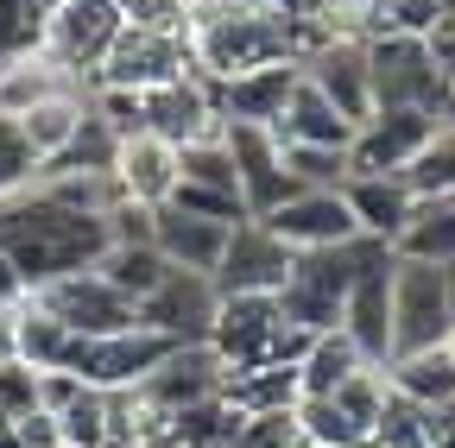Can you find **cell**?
Masks as SVG:
<instances>
[{
	"instance_id": "6da1fadb",
	"label": "cell",
	"mask_w": 455,
	"mask_h": 448,
	"mask_svg": "<svg viewBox=\"0 0 455 448\" xmlns=\"http://www.w3.org/2000/svg\"><path fill=\"white\" fill-rule=\"evenodd\" d=\"M190 70L203 83H228V76H247V70H266V64H298L291 51V20L272 13V7H253V13H221V7H196L190 0Z\"/></svg>"
},
{
	"instance_id": "7a4b0ae2",
	"label": "cell",
	"mask_w": 455,
	"mask_h": 448,
	"mask_svg": "<svg viewBox=\"0 0 455 448\" xmlns=\"http://www.w3.org/2000/svg\"><path fill=\"white\" fill-rule=\"evenodd\" d=\"M386 253H392V247H386V240H367V234L341 240V247L298 253V259H291V278H284V291H278V316L291 322V328H304V334L335 328L348 285H355L373 259H386Z\"/></svg>"
},
{
	"instance_id": "3957f363",
	"label": "cell",
	"mask_w": 455,
	"mask_h": 448,
	"mask_svg": "<svg viewBox=\"0 0 455 448\" xmlns=\"http://www.w3.org/2000/svg\"><path fill=\"white\" fill-rule=\"evenodd\" d=\"M203 342H209V354L228 373H241V366H266V360L298 366L304 348H310V334L278 316V297H221Z\"/></svg>"
},
{
	"instance_id": "277c9868",
	"label": "cell",
	"mask_w": 455,
	"mask_h": 448,
	"mask_svg": "<svg viewBox=\"0 0 455 448\" xmlns=\"http://www.w3.org/2000/svg\"><path fill=\"white\" fill-rule=\"evenodd\" d=\"M367 76H373V107H424V114L455 121V95L443 89L424 38H411V32H373L367 38Z\"/></svg>"
},
{
	"instance_id": "5b68a950",
	"label": "cell",
	"mask_w": 455,
	"mask_h": 448,
	"mask_svg": "<svg viewBox=\"0 0 455 448\" xmlns=\"http://www.w3.org/2000/svg\"><path fill=\"white\" fill-rule=\"evenodd\" d=\"M455 322L449 278L430 259H392V360L436 348Z\"/></svg>"
},
{
	"instance_id": "8992f818",
	"label": "cell",
	"mask_w": 455,
	"mask_h": 448,
	"mask_svg": "<svg viewBox=\"0 0 455 448\" xmlns=\"http://www.w3.org/2000/svg\"><path fill=\"white\" fill-rule=\"evenodd\" d=\"M436 127L443 114H424V107H373L348 139V177H405Z\"/></svg>"
},
{
	"instance_id": "52a82bcc",
	"label": "cell",
	"mask_w": 455,
	"mask_h": 448,
	"mask_svg": "<svg viewBox=\"0 0 455 448\" xmlns=\"http://www.w3.org/2000/svg\"><path fill=\"white\" fill-rule=\"evenodd\" d=\"M171 348H178V342L146 334V328H127V334H76L57 373H76V379L95 385V391H133Z\"/></svg>"
},
{
	"instance_id": "ba28073f",
	"label": "cell",
	"mask_w": 455,
	"mask_h": 448,
	"mask_svg": "<svg viewBox=\"0 0 455 448\" xmlns=\"http://www.w3.org/2000/svg\"><path fill=\"white\" fill-rule=\"evenodd\" d=\"M121 26H127L121 0H57L51 20H44V51H51L70 76L95 83V70H101V58H108V44L121 38Z\"/></svg>"
},
{
	"instance_id": "9c48e42d",
	"label": "cell",
	"mask_w": 455,
	"mask_h": 448,
	"mask_svg": "<svg viewBox=\"0 0 455 448\" xmlns=\"http://www.w3.org/2000/svg\"><path fill=\"white\" fill-rule=\"evenodd\" d=\"M178 76H190V44L184 38H164V32H146V26H121V38L108 44V58H101L89 89L146 95V89L178 83Z\"/></svg>"
},
{
	"instance_id": "30bf717a",
	"label": "cell",
	"mask_w": 455,
	"mask_h": 448,
	"mask_svg": "<svg viewBox=\"0 0 455 448\" xmlns=\"http://www.w3.org/2000/svg\"><path fill=\"white\" fill-rule=\"evenodd\" d=\"M215 278H203V271H171L164 265V278L133 303V328H146V334H164V342H203L209 334V322H215Z\"/></svg>"
},
{
	"instance_id": "8fae6325",
	"label": "cell",
	"mask_w": 455,
	"mask_h": 448,
	"mask_svg": "<svg viewBox=\"0 0 455 448\" xmlns=\"http://www.w3.org/2000/svg\"><path fill=\"white\" fill-rule=\"evenodd\" d=\"M291 247H284L266 221H241L221 247V265H215V297H278L284 278H291Z\"/></svg>"
},
{
	"instance_id": "7c38bea8",
	"label": "cell",
	"mask_w": 455,
	"mask_h": 448,
	"mask_svg": "<svg viewBox=\"0 0 455 448\" xmlns=\"http://www.w3.org/2000/svg\"><path fill=\"white\" fill-rule=\"evenodd\" d=\"M304 70V83L335 107L348 127H361L367 114H373V76H367V38H341V32H329L310 58L298 64Z\"/></svg>"
},
{
	"instance_id": "4fadbf2b",
	"label": "cell",
	"mask_w": 455,
	"mask_h": 448,
	"mask_svg": "<svg viewBox=\"0 0 455 448\" xmlns=\"http://www.w3.org/2000/svg\"><path fill=\"white\" fill-rule=\"evenodd\" d=\"M44 316H57L70 334H127L133 328V303L121 291H108L95 271H70V278H51V285L26 291Z\"/></svg>"
},
{
	"instance_id": "5bb4252c",
	"label": "cell",
	"mask_w": 455,
	"mask_h": 448,
	"mask_svg": "<svg viewBox=\"0 0 455 448\" xmlns=\"http://www.w3.org/2000/svg\"><path fill=\"white\" fill-rule=\"evenodd\" d=\"M221 145H228V158H235V177H241L247 221L272 215L284 196H298V184L284 177V158H278L272 127H241V121H221Z\"/></svg>"
},
{
	"instance_id": "9a60e30c",
	"label": "cell",
	"mask_w": 455,
	"mask_h": 448,
	"mask_svg": "<svg viewBox=\"0 0 455 448\" xmlns=\"http://www.w3.org/2000/svg\"><path fill=\"white\" fill-rule=\"evenodd\" d=\"M140 127H146V133H158V139H171V145H190V139L221 133L215 89H209L196 70H190V76H178V83L146 89V95H140Z\"/></svg>"
},
{
	"instance_id": "2e32d148",
	"label": "cell",
	"mask_w": 455,
	"mask_h": 448,
	"mask_svg": "<svg viewBox=\"0 0 455 448\" xmlns=\"http://www.w3.org/2000/svg\"><path fill=\"white\" fill-rule=\"evenodd\" d=\"M392 259L398 253H386V259H373L355 285H348V297H341V334L361 348V360L367 366H386L392 360Z\"/></svg>"
},
{
	"instance_id": "e0dca14e",
	"label": "cell",
	"mask_w": 455,
	"mask_h": 448,
	"mask_svg": "<svg viewBox=\"0 0 455 448\" xmlns=\"http://www.w3.org/2000/svg\"><path fill=\"white\" fill-rule=\"evenodd\" d=\"M266 228L291 247V253H316V247H341V240H355V215L348 202H341V190H298V196H284L272 215H259Z\"/></svg>"
},
{
	"instance_id": "ac0fdd59",
	"label": "cell",
	"mask_w": 455,
	"mask_h": 448,
	"mask_svg": "<svg viewBox=\"0 0 455 448\" xmlns=\"http://www.w3.org/2000/svg\"><path fill=\"white\" fill-rule=\"evenodd\" d=\"M221 379H228V366L209 354V342H184V348H171V354H164V360L140 379V398H152L164 417H178L184 405L215 398Z\"/></svg>"
},
{
	"instance_id": "d6986e66",
	"label": "cell",
	"mask_w": 455,
	"mask_h": 448,
	"mask_svg": "<svg viewBox=\"0 0 455 448\" xmlns=\"http://www.w3.org/2000/svg\"><path fill=\"white\" fill-rule=\"evenodd\" d=\"M298 64H266V70H247V76H228V83H209L215 89V114L221 121H241V127H278L284 101L298 89Z\"/></svg>"
},
{
	"instance_id": "ffe728a7",
	"label": "cell",
	"mask_w": 455,
	"mask_h": 448,
	"mask_svg": "<svg viewBox=\"0 0 455 448\" xmlns=\"http://www.w3.org/2000/svg\"><path fill=\"white\" fill-rule=\"evenodd\" d=\"M114 184H121L127 202L164 208L171 190H178V145L158 139V133H121V152H114Z\"/></svg>"
},
{
	"instance_id": "44dd1931",
	"label": "cell",
	"mask_w": 455,
	"mask_h": 448,
	"mask_svg": "<svg viewBox=\"0 0 455 448\" xmlns=\"http://www.w3.org/2000/svg\"><path fill=\"white\" fill-rule=\"evenodd\" d=\"M241 228V221H235ZM235 228H221V221H203V215H184V208H158L152 215V247H158V259L171 265V271H203V278H215V265H221V247H228V234Z\"/></svg>"
},
{
	"instance_id": "7402d4cb",
	"label": "cell",
	"mask_w": 455,
	"mask_h": 448,
	"mask_svg": "<svg viewBox=\"0 0 455 448\" xmlns=\"http://www.w3.org/2000/svg\"><path fill=\"white\" fill-rule=\"evenodd\" d=\"M64 95H89V83L70 76L51 51H26V58L0 64V121H20L44 101H64Z\"/></svg>"
},
{
	"instance_id": "603a6c76",
	"label": "cell",
	"mask_w": 455,
	"mask_h": 448,
	"mask_svg": "<svg viewBox=\"0 0 455 448\" xmlns=\"http://www.w3.org/2000/svg\"><path fill=\"white\" fill-rule=\"evenodd\" d=\"M341 202H348V215H355V234L386 240V247L405 234V221L418 208L405 177H348V184H341Z\"/></svg>"
},
{
	"instance_id": "cb8c5ba5",
	"label": "cell",
	"mask_w": 455,
	"mask_h": 448,
	"mask_svg": "<svg viewBox=\"0 0 455 448\" xmlns=\"http://www.w3.org/2000/svg\"><path fill=\"white\" fill-rule=\"evenodd\" d=\"M272 139H278V145H329V152H348L355 127L341 121L335 107H329V101L298 76V89H291V101H284V114H278Z\"/></svg>"
},
{
	"instance_id": "d4e9b609",
	"label": "cell",
	"mask_w": 455,
	"mask_h": 448,
	"mask_svg": "<svg viewBox=\"0 0 455 448\" xmlns=\"http://www.w3.org/2000/svg\"><path fill=\"white\" fill-rule=\"evenodd\" d=\"M221 398L235 405L241 417H266V411H291L304 391H298V366L266 360V366H241L221 379Z\"/></svg>"
},
{
	"instance_id": "484cf974",
	"label": "cell",
	"mask_w": 455,
	"mask_h": 448,
	"mask_svg": "<svg viewBox=\"0 0 455 448\" xmlns=\"http://www.w3.org/2000/svg\"><path fill=\"white\" fill-rule=\"evenodd\" d=\"M361 366H367V360H361V348L348 342V334H341V328H323V334H310V348H304V360H298V391H304V398H335V391L348 385Z\"/></svg>"
},
{
	"instance_id": "4316f807",
	"label": "cell",
	"mask_w": 455,
	"mask_h": 448,
	"mask_svg": "<svg viewBox=\"0 0 455 448\" xmlns=\"http://www.w3.org/2000/svg\"><path fill=\"white\" fill-rule=\"evenodd\" d=\"M398 259H430V265H449L455 259V190L449 196H418L405 234L392 240Z\"/></svg>"
},
{
	"instance_id": "83f0119b",
	"label": "cell",
	"mask_w": 455,
	"mask_h": 448,
	"mask_svg": "<svg viewBox=\"0 0 455 448\" xmlns=\"http://www.w3.org/2000/svg\"><path fill=\"white\" fill-rule=\"evenodd\" d=\"M386 385L398 391V398L424 405V411L455 405V366H449V354H443V348H424V354H398V360H386Z\"/></svg>"
},
{
	"instance_id": "f1b7e54d",
	"label": "cell",
	"mask_w": 455,
	"mask_h": 448,
	"mask_svg": "<svg viewBox=\"0 0 455 448\" xmlns=\"http://www.w3.org/2000/svg\"><path fill=\"white\" fill-rule=\"evenodd\" d=\"M114 152H121V133H114V127L95 114V101H89V114L76 121L70 145L38 164V184H44V177H76V171H114Z\"/></svg>"
},
{
	"instance_id": "f546056e",
	"label": "cell",
	"mask_w": 455,
	"mask_h": 448,
	"mask_svg": "<svg viewBox=\"0 0 455 448\" xmlns=\"http://www.w3.org/2000/svg\"><path fill=\"white\" fill-rule=\"evenodd\" d=\"M13 342H20V366H32V373H57L64 366V354H70V342L76 334L57 322V316H44L32 297H20V322H13Z\"/></svg>"
},
{
	"instance_id": "4dcf8cb0",
	"label": "cell",
	"mask_w": 455,
	"mask_h": 448,
	"mask_svg": "<svg viewBox=\"0 0 455 448\" xmlns=\"http://www.w3.org/2000/svg\"><path fill=\"white\" fill-rule=\"evenodd\" d=\"M83 114H89V95H64V101H44V107H32V114H20L13 127L26 133L32 158L44 164V158H57V152L70 145V133H76Z\"/></svg>"
},
{
	"instance_id": "1f68e13d",
	"label": "cell",
	"mask_w": 455,
	"mask_h": 448,
	"mask_svg": "<svg viewBox=\"0 0 455 448\" xmlns=\"http://www.w3.org/2000/svg\"><path fill=\"white\" fill-rule=\"evenodd\" d=\"M89 271L101 278L108 291H121L127 303H140V297L158 285V278H164V259H158V247H108Z\"/></svg>"
},
{
	"instance_id": "d6a6232c",
	"label": "cell",
	"mask_w": 455,
	"mask_h": 448,
	"mask_svg": "<svg viewBox=\"0 0 455 448\" xmlns=\"http://www.w3.org/2000/svg\"><path fill=\"white\" fill-rule=\"evenodd\" d=\"M241 411L235 405H228L221 398V391H215V398H203V405H184L178 417H171V436H178L184 448H228V442H235L241 436Z\"/></svg>"
},
{
	"instance_id": "836d02e7",
	"label": "cell",
	"mask_w": 455,
	"mask_h": 448,
	"mask_svg": "<svg viewBox=\"0 0 455 448\" xmlns=\"http://www.w3.org/2000/svg\"><path fill=\"white\" fill-rule=\"evenodd\" d=\"M178 184H196V190H221V196H241V177H235V158H228L221 133L178 145Z\"/></svg>"
},
{
	"instance_id": "e575fe53",
	"label": "cell",
	"mask_w": 455,
	"mask_h": 448,
	"mask_svg": "<svg viewBox=\"0 0 455 448\" xmlns=\"http://www.w3.org/2000/svg\"><path fill=\"white\" fill-rule=\"evenodd\" d=\"M291 417H298L304 448H367V436L335 411V398H298V405H291Z\"/></svg>"
},
{
	"instance_id": "d590c367",
	"label": "cell",
	"mask_w": 455,
	"mask_h": 448,
	"mask_svg": "<svg viewBox=\"0 0 455 448\" xmlns=\"http://www.w3.org/2000/svg\"><path fill=\"white\" fill-rule=\"evenodd\" d=\"M405 190H411V196H449V190H455V121H443L436 139L411 158Z\"/></svg>"
},
{
	"instance_id": "8d00e7d4",
	"label": "cell",
	"mask_w": 455,
	"mask_h": 448,
	"mask_svg": "<svg viewBox=\"0 0 455 448\" xmlns=\"http://www.w3.org/2000/svg\"><path fill=\"white\" fill-rule=\"evenodd\" d=\"M284 158V177L298 190H341L348 184V152H329V145H278Z\"/></svg>"
},
{
	"instance_id": "74e56055",
	"label": "cell",
	"mask_w": 455,
	"mask_h": 448,
	"mask_svg": "<svg viewBox=\"0 0 455 448\" xmlns=\"http://www.w3.org/2000/svg\"><path fill=\"white\" fill-rule=\"evenodd\" d=\"M386 391H392V385H386V366H361L348 385L335 391V411L367 436V448H373V423H379V411H386Z\"/></svg>"
},
{
	"instance_id": "f35d334b",
	"label": "cell",
	"mask_w": 455,
	"mask_h": 448,
	"mask_svg": "<svg viewBox=\"0 0 455 448\" xmlns=\"http://www.w3.org/2000/svg\"><path fill=\"white\" fill-rule=\"evenodd\" d=\"M57 442H64V448H101L108 442V391L83 385L76 405L57 411Z\"/></svg>"
},
{
	"instance_id": "ab89813d",
	"label": "cell",
	"mask_w": 455,
	"mask_h": 448,
	"mask_svg": "<svg viewBox=\"0 0 455 448\" xmlns=\"http://www.w3.org/2000/svg\"><path fill=\"white\" fill-rule=\"evenodd\" d=\"M44 0H0V64L26 58V51H44Z\"/></svg>"
},
{
	"instance_id": "60d3db41",
	"label": "cell",
	"mask_w": 455,
	"mask_h": 448,
	"mask_svg": "<svg viewBox=\"0 0 455 448\" xmlns=\"http://www.w3.org/2000/svg\"><path fill=\"white\" fill-rule=\"evenodd\" d=\"M373 448H424V405L386 391V411L373 423Z\"/></svg>"
},
{
	"instance_id": "b9f144b4",
	"label": "cell",
	"mask_w": 455,
	"mask_h": 448,
	"mask_svg": "<svg viewBox=\"0 0 455 448\" xmlns=\"http://www.w3.org/2000/svg\"><path fill=\"white\" fill-rule=\"evenodd\" d=\"M32 184H38V158H32L26 133L13 121H0V202L20 196V190H32Z\"/></svg>"
},
{
	"instance_id": "7bdbcfd3",
	"label": "cell",
	"mask_w": 455,
	"mask_h": 448,
	"mask_svg": "<svg viewBox=\"0 0 455 448\" xmlns=\"http://www.w3.org/2000/svg\"><path fill=\"white\" fill-rule=\"evenodd\" d=\"M127 26H146V32H164V38H184L190 32V0H121Z\"/></svg>"
},
{
	"instance_id": "ee69618b",
	"label": "cell",
	"mask_w": 455,
	"mask_h": 448,
	"mask_svg": "<svg viewBox=\"0 0 455 448\" xmlns=\"http://www.w3.org/2000/svg\"><path fill=\"white\" fill-rule=\"evenodd\" d=\"M228 448H304V436H298V417L291 411H266V417H247L241 436L228 442Z\"/></svg>"
},
{
	"instance_id": "f6af8a7d",
	"label": "cell",
	"mask_w": 455,
	"mask_h": 448,
	"mask_svg": "<svg viewBox=\"0 0 455 448\" xmlns=\"http://www.w3.org/2000/svg\"><path fill=\"white\" fill-rule=\"evenodd\" d=\"M152 215L146 202H114L101 215V228H108V247H152Z\"/></svg>"
},
{
	"instance_id": "bcb514c9",
	"label": "cell",
	"mask_w": 455,
	"mask_h": 448,
	"mask_svg": "<svg viewBox=\"0 0 455 448\" xmlns=\"http://www.w3.org/2000/svg\"><path fill=\"white\" fill-rule=\"evenodd\" d=\"M26 411H38V373L20 366V360H7V366H0V417L20 423Z\"/></svg>"
},
{
	"instance_id": "7dc6e473",
	"label": "cell",
	"mask_w": 455,
	"mask_h": 448,
	"mask_svg": "<svg viewBox=\"0 0 455 448\" xmlns=\"http://www.w3.org/2000/svg\"><path fill=\"white\" fill-rule=\"evenodd\" d=\"M424 44H430V64H436V76H443V89L455 95V20H436Z\"/></svg>"
},
{
	"instance_id": "c3c4849f",
	"label": "cell",
	"mask_w": 455,
	"mask_h": 448,
	"mask_svg": "<svg viewBox=\"0 0 455 448\" xmlns=\"http://www.w3.org/2000/svg\"><path fill=\"white\" fill-rule=\"evenodd\" d=\"M76 391H83V379L76 373H38V411H64V405H76Z\"/></svg>"
},
{
	"instance_id": "681fc988",
	"label": "cell",
	"mask_w": 455,
	"mask_h": 448,
	"mask_svg": "<svg viewBox=\"0 0 455 448\" xmlns=\"http://www.w3.org/2000/svg\"><path fill=\"white\" fill-rule=\"evenodd\" d=\"M13 442H20V448H64V442H57V417H51V411H26V417L13 423Z\"/></svg>"
},
{
	"instance_id": "f907efd6",
	"label": "cell",
	"mask_w": 455,
	"mask_h": 448,
	"mask_svg": "<svg viewBox=\"0 0 455 448\" xmlns=\"http://www.w3.org/2000/svg\"><path fill=\"white\" fill-rule=\"evenodd\" d=\"M424 448H455V405L424 411Z\"/></svg>"
},
{
	"instance_id": "816d5d0a",
	"label": "cell",
	"mask_w": 455,
	"mask_h": 448,
	"mask_svg": "<svg viewBox=\"0 0 455 448\" xmlns=\"http://www.w3.org/2000/svg\"><path fill=\"white\" fill-rule=\"evenodd\" d=\"M13 322H20V303H0V366L20 360V342H13Z\"/></svg>"
},
{
	"instance_id": "f5cc1de1",
	"label": "cell",
	"mask_w": 455,
	"mask_h": 448,
	"mask_svg": "<svg viewBox=\"0 0 455 448\" xmlns=\"http://www.w3.org/2000/svg\"><path fill=\"white\" fill-rule=\"evenodd\" d=\"M26 297V285H20V271H13V259L0 253V303H20Z\"/></svg>"
},
{
	"instance_id": "db71d44e",
	"label": "cell",
	"mask_w": 455,
	"mask_h": 448,
	"mask_svg": "<svg viewBox=\"0 0 455 448\" xmlns=\"http://www.w3.org/2000/svg\"><path fill=\"white\" fill-rule=\"evenodd\" d=\"M133 448H184V442L171 436V429H158V436H146V442H133Z\"/></svg>"
},
{
	"instance_id": "11a10c76",
	"label": "cell",
	"mask_w": 455,
	"mask_h": 448,
	"mask_svg": "<svg viewBox=\"0 0 455 448\" xmlns=\"http://www.w3.org/2000/svg\"><path fill=\"white\" fill-rule=\"evenodd\" d=\"M436 348H443V354H449V366H455V322H449V334H443Z\"/></svg>"
},
{
	"instance_id": "9f6ffc18",
	"label": "cell",
	"mask_w": 455,
	"mask_h": 448,
	"mask_svg": "<svg viewBox=\"0 0 455 448\" xmlns=\"http://www.w3.org/2000/svg\"><path fill=\"white\" fill-rule=\"evenodd\" d=\"M0 448H20V442H13V423H7V417H0Z\"/></svg>"
},
{
	"instance_id": "6f0895ef",
	"label": "cell",
	"mask_w": 455,
	"mask_h": 448,
	"mask_svg": "<svg viewBox=\"0 0 455 448\" xmlns=\"http://www.w3.org/2000/svg\"><path fill=\"white\" fill-rule=\"evenodd\" d=\"M443 278H449V303H455V259H449V265H443Z\"/></svg>"
},
{
	"instance_id": "680465c9",
	"label": "cell",
	"mask_w": 455,
	"mask_h": 448,
	"mask_svg": "<svg viewBox=\"0 0 455 448\" xmlns=\"http://www.w3.org/2000/svg\"><path fill=\"white\" fill-rule=\"evenodd\" d=\"M101 448H133V442H101Z\"/></svg>"
},
{
	"instance_id": "91938a15",
	"label": "cell",
	"mask_w": 455,
	"mask_h": 448,
	"mask_svg": "<svg viewBox=\"0 0 455 448\" xmlns=\"http://www.w3.org/2000/svg\"><path fill=\"white\" fill-rule=\"evenodd\" d=\"M44 7H57V0H44Z\"/></svg>"
}]
</instances>
